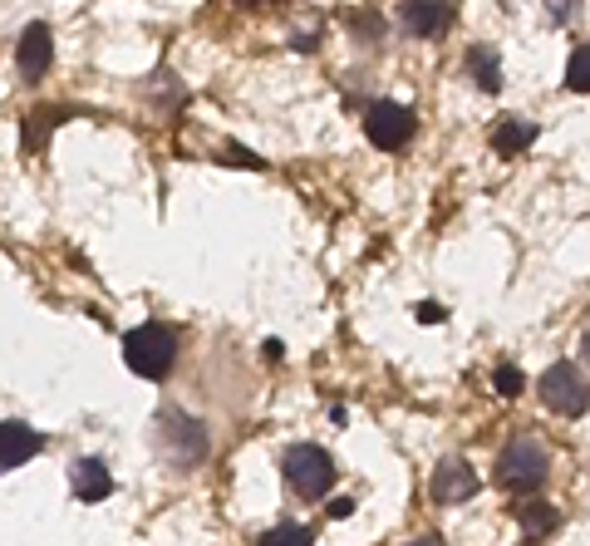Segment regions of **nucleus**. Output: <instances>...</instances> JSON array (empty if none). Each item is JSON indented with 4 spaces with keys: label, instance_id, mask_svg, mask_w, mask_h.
Masks as SVG:
<instances>
[{
    "label": "nucleus",
    "instance_id": "f257e3e1",
    "mask_svg": "<svg viewBox=\"0 0 590 546\" xmlns=\"http://www.w3.org/2000/svg\"><path fill=\"white\" fill-rule=\"evenodd\" d=\"M497 478L507 492H541L551 478V453L541 438H512L497 458Z\"/></svg>",
    "mask_w": 590,
    "mask_h": 546
},
{
    "label": "nucleus",
    "instance_id": "f03ea898",
    "mask_svg": "<svg viewBox=\"0 0 590 546\" xmlns=\"http://www.w3.org/2000/svg\"><path fill=\"white\" fill-rule=\"evenodd\" d=\"M123 360L138 379H168L177 360V335L168 325H138L128 340H123Z\"/></svg>",
    "mask_w": 590,
    "mask_h": 546
},
{
    "label": "nucleus",
    "instance_id": "7ed1b4c3",
    "mask_svg": "<svg viewBox=\"0 0 590 546\" xmlns=\"http://www.w3.org/2000/svg\"><path fill=\"white\" fill-rule=\"evenodd\" d=\"M286 483L300 492V497H325L335 487V458L315 443H300L286 453Z\"/></svg>",
    "mask_w": 590,
    "mask_h": 546
},
{
    "label": "nucleus",
    "instance_id": "20e7f679",
    "mask_svg": "<svg viewBox=\"0 0 590 546\" xmlns=\"http://www.w3.org/2000/svg\"><path fill=\"white\" fill-rule=\"evenodd\" d=\"M536 394H541V404H546L551 414H566V419H581V414H586V374L571 369L566 360L551 364V369L541 374Z\"/></svg>",
    "mask_w": 590,
    "mask_h": 546
},
{
    "label": "nucleus",
    "instance_id": "39448f33",
    "mask_svg": "<svg viewBox=\"0 0 590 546\" xmlns=\"http://www.w3.org/2000/svg\"><path fill=\"white\" fill-rule=\"evenodd\" d=\"M364 133H369L374 148L394 153V148H404L413 138V109L394 104V99H379V104H369V114H364Z\"/></svg>",
    "mask_w": 590,
    "mask_h": 546
},
{
    "label": "nucleus",
    "instance_id": "423d86ee",
    "mask_svg": "<svg viewBox=\"0 0 590 546\" xmlns=\"http://www.w3.org/2000/svg\"><path fill=\"white\" fill-rule=\"evenodd\" d=\"M50 60H55V40H50V25H25L20 35V50H15V64H20V79L25 84H40L50 74Z\"/></svg>",
    "mask_w": 590,
    "mask_h": 546
},
{
    "label": "nucleus",
    "instance_id": "0eeeda50",
    "mask_svg": "<svg viewBox=\"0 0 590 546\" xmlns=\"http://www.w3.org/2000/svg\"><path fill=\"white\" fill-rule=\"evenodd\" d=\"M163 428L173 433L168 438V453H173L177 463H197L202 453H207V428L197 424V419H187V414H163Z\"/></svg>",
    "mask_w": 590,
    "mask_h": 546
},
{
    "label": "nucleus",
    "instance_id": "6e6552de",
    "mask_svg": "<svg viewBox=\"0 0 590 546\" xmlns=\"http://www.w3.org/2000/svg\"><path fill=\"white\" fill-rule=\"evenodd\" d=\"M482 487V478L472 473L468 463H458V458H448V463H438V473H433V502H468L472 492Z\"/></svg>",
    "mask_w": 590,
    "mask_h": 546
},
{
    "label": "nucleus",
    "instance_id": "1a4fd4ad",
    "mask_svg": "<svg viewBox=\"0 0 590 546\" xmlns=\"http://www.w3.org/2000/svg\"><path fill=\"white\" fill-rule=\"evenodd\" d=\"M45 448V438L35 433L30 424H0V473H10V468H20V463H30L35 453Z\"/></svg>",
    "mask_w": 590,
    "mask_h": 546
},
{
    "label": "nucleus",
    "instance_id": "9d476101",
    "mask_svg": "<svg viewBox=\"0 0 590 546\" xmlns=\"http://www.w3.org/2000/svg\"><path fill=\"white\" fill-rule=\"evenodd\" d=\"M109 492H114V478H109V468L99 458H79L74 463V497L79 502H104Z\"/></svg>",
    "mask_w": 590,
    "mask_h": 546
},
{
    "label": "nucleus",
    "instance_id": "9b49d317",
    "mask_svg": "<svg viewBox=\"0 0 590 546\" xmlns=\"http://www.w3.org/2000/svg\"><path fill=\"white\" fill-rule=\"evenodd\" d=\"M448 15L453 10L443 0H404V25H409L413 35H443Z\"/></svg>",
    "mask_w": 590,
    "mask_h": 546
},
{
    "label": "nucleus",
    "instance_id": "f8f14e48",
    "mask_svg": "<svg viewBox=\"0 0 590 546\" xmlns=\"http://www.w3.org/2000/svg\"><path fill=\"white\" fill-rule=\"evenodd\" d=\"M492 143H497V153H522V148H531L536 143V123L527 119H502L497 123V133H492Z\"/></svg>",
    "mask_w": 590,
    "mask_h": 546
},
{
    "label": "nucleus",
    "instance_id": "ddd939ff",
    "mask_svg": "<svg viewBox=\"0 0 590 546\" xmlns=\"http://www.w3.org/2000/svg\"><path fill=\"white\" fill-rule=\"evenodd\" d=\"M522 532H527V537H551V532H561V512L546 507V502H531V507H522Z\"/></svg>",
    "mask_w": 590,
    "mask_h": 546
},
{
    "label": "nucleus",
    "instance_id": "4468645a",
    "mask_svg": "<svg viewBox=\"0 0 590 546\" xmlns=\"http://www.w3.org/2000/svg\"><path fill=\"white\" fill-rule=\"evenodd\" d=\"M468 69H472V79H477V89H487V94H497V89H502V69H497V60H492L487 50H472Z\"/></svg>",
    "mask_w": 590,
    "mask_h": 546
},
{
    "label": "nucleus",
    "instance_id": "2eb2a0df",
    "mask_svg": "<svg viewBox=\"0 0 590 546\" xmlns=\"http://www.w3.org/2000/svg\"><path fill=\"white\" fill-rule=\"evenodd\" d=\"M566 89H571V94H586L590 89V45H576V50H571V64H566Z\"/></svg>",
    "mask_w": 590,
    "mask_h": 546
},
{
    "label": "nucleus",
    "instance_id": "dca6fc26",
    "mask_svg": "<svg viewBox=\"0 0 590 546\" xmlns=\"http://www.w3.org/2000/svg\"><path fill=\"white\" fill-rule=\"evenodd\" d=\"M261 542L266 546H310L315 532H310V527H276V532H266Z\"/></svg>",
    "mask_w": 590,
    "mask_h": 546
},
{
    "label": "nucleus",
    "instance_id": "f3484780",
    "mask_svg": "<svg viewBox=\"0 0 590 546\" xmlns=\"http://www.w3.org/2000/svg\"><path fill=\"white\" fill-rule=\"evenodd\" d=\"M59 119V109H40L35 119H30V133H25V148H45V133L55 128Z\"/></svg>",
    "mask_w": 590,
    "mask_h": 546
},
{
    "label": "nucleus",
    "instance_id": "a211bd4d",
    "mask_svg": "<svg viewBox=\"0 0 590 546\" xmlns=\"http://www.w3.org/2000/svg\"><path fill=\"white\" fill-rule=\"evenodd\" d=\"M522 389H527L522 369H517V364H502V369H497V394H502V399H517Z\"/></svg>",
    "mask_w": 590,
    "mask_h": 546
},
{
    "label": "nucleus",
    "instance_id": "6ab92c4d",
    "mask_svg": "<svg viewBox=\"0 0 590 546\" xmlns=\"http://www.w3.org/2000/svg\"><path fill=\"white\" fill-rule=\"evenodd\" d=\"M418 320H423V325H438V320H443V305L423 301V305H418Z\"/></svg>",
    "mask_w": 590,
    "mask_h": 546
},
{
    "label": "nucleus",
    "instance_id": "aec40b11",
    "mask_svg": "<svg viewBox=\"0 0 590 546\" xmlns=\"http://www.w3.org/2000/svg\"><path fill=\"white\" fill-rule=\"evenodd\" d=\"M354 512V502L350 497H340V502H330V517H350Z\"/></svg>",
    "mask_w": 590,
    "mask_h": 546
},
{
    "label": "nucleus",
    "instance_id": "412c9836",
    "mask_svg": "<svg viewBox=\"0 0 590 546\" xmlns=\"http://www.w3.org/2000/svg\"><path fill=\"white\" fill-rule=\"evenodd\" d=\"M576 5H581V0H551V10H556V15H571Z\"/></svg>",
    "mask_w": 590,
    "mask_h": 546
}]
</instances>
